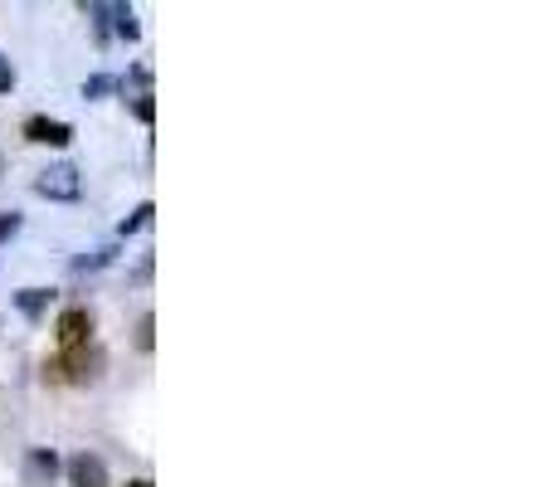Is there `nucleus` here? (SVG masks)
Returning <instances> with one entry per match:
<instances>
[{
	"instance_id": "nucleus-1",
	"label": "nucleus",
	"mask_w": 555,
	"mask_h": 487,
	"mask_svg": "<svg viewBox=\"0 0 555 487\" xmlns=\"http://www.w3.org/2000/svg\"><path fill=\"white\" fill-rule=\"evenodd\" d=\"M98 366H103V351H98V346H93V351H88V346H78V351H69V356L49 361L44 375H49V380H93Z\"/></svg>"
},
{
	"instance_id": "nucleus-2",
	"label": "nucleus",
	"mask_w": 555,
	"mask_h": 487,
	"mask_svg": "<svg viewBox=\"0 0 555 487\" xmlns=\"http://www.w3.org/2000/svg\"><path fill=\"white\" fill-rule=\"evenodd\" d=\"M54 337H59V346H64V351L88 346V341H93V312H88V307H69V312H59Z\"/></svg>"
},
{
	"instance_id": "nucleus-3",
	"label": "nucleus",
	"mask_w": 555,
	"mask_h": 487,
	"mask_svg": "<svg viewBox=\"0 0 555 487\" xmlns=\"http://www.w3.org/2000/svg\"><path fill=\"white\" fill-rule=\"evenodd\" d=\"M35 190L44 200H78V195H83V181H78L74 166H49L35 181Z\"/></svg>"
},
{
	"instance_id": "nucleus-4",
	"label": "nucleus",
	"mask_w": 555,
	"mask_h": 487,
	"mask_svg": "<svg viewBox=\"0 0 555 487\" xmlns=\"http://www.w3.org/2000/svg\"><path fill=\"white\" fill-rule=\"evenodd\" d=\"M69 483L74 487H108V463L98 453H74L69 458Z\"/></svg>"
},
{
	"instance_id": "nucleus-5",
	"label": "nucleus",
	"mask_w": 555,
	"mask_h": 487,
	"mask_svg": "<svg viewBox=\"0 0 555 487\" xmlns=\"http://www.w3.org/2000/svg\"><path fill=\"white\" fill-rule=\"evenodd\" d=\"M25 137H30V142H49V147H69L74 127H69V122H54V117H30V122H25Z\"/></svg>"
},
{
	"instance_id": "nucleus-6",
	"label": "nucleus",
	"mask_w": 555,
	"mask_h": 487,
	"mask_svg": "<svg viewBox=\"0 0 555 487\" xmlns=\"http://www.w3.org/2000/svg\"><path fill=\"white\" fill-rule=\"evenodd\" d=\"M54 473H59L54 453H49V449H30V463H25V483H30V487H44V483H54Z\"/></svg>"
},
{
	"instance_id": "nucleus-7",
	"label": "nucleus",
	"mask_w": 555,
	"mask_h": 487,
	"mask_svg": "<svg viewBox=\"0 0 555 487\" xmlns=\"http://www.w3.org/2000/svg\"><path fill=\"white\" fill-rule=\"evenodd\" d=\"M15 302H20V312H25V317H39V312L49 307V293H44V288H25Z\"/></svg>"
},
{
	"instance_id": "nucleus-8",
	"label": "nucleus",
	"mask_w": 555,
	"mask_h": 487,
	"mask_svg": "<svg viewBox=\"0 0 555 487\" xmlns=\"http://www.w3.org/2000/svg\"><path fill=\"white\" fill-rule=\"evenodd\" d=\"M112 15H117V35L137 39V15H132V10H127V5H112Z\"/></svg>"
},
{
	"instance_id": "nucleus-9",
	"label": "nucleus",
	"mask_w": 555,
	"mask_h": 487,
	"mask_svg": "<svg viewBox=\"0 0 555 487\" xmlns=\"http://www.w3.org/2000/svg\"><path fill=\"white\" fill-rule=\"evenodd\" d=\"M151 225V205H137V215L132 220H122V234H137V229Z\"/></svg>"
},
{
	"instance_id": "nucleus-10",
	"label": "nucleus",
	"mask_w": 555,
	"mask_h": 487,
	"mask_svg": "<svg viewBox=\"0 0 555 487\" xmlns=\"http://www.w3.org/2000/svg\"><path fill=\"white\" fill-rule=\"evenodd\" d=\"M108 88H112V78H88V83H83V98H103Z\"/></svg>"
},
{
	"instance_id": "nucleus-11",
	"label": "nucleus",
	"mask_w": 555,
	"mask_h": 487,
	"mask_svg": "<svg viewBox=\"0 0 555 487\" xmlns=\"http://www.w3.org/2000/svg\"><path fill=\"white\" fill-rule=\"evenodd\" d=\"M15 229H20V215H15V210H10V215H0V244H5Z\"/></svg>"
},
{
	"instance_id": "nucleus-12",
	"label": "nucleus",
	"mask_w": 555,
	"mask_h": 487,
	"mask_svg": "<svg viewBox=\"0 0 555 487\" xmlns=\"http://www.w3.org/2000/svg\"><path fill=\"white\" fill-rule=\"evenodd\" d=\"M151 327H156L151 317H142V322H137V346H142V351H151Z\"/></svg>"
},
{
	"instance_id": "nucleus-13",
	"label": "nucleus",
	"mask_w": 555,
	"mask_h": 487,
	"mask_svg": "<svg viewBox=\"0 0 555 487\" xmlns=\"http://www.w3.org/2000/svg\"><path fill=\"white\" fill-rule=\"evenodd\" d=\"M137 117H142V122H151V117H156V108H151V98H137Z\"/></svg>"
},
{
	"instance_id": "nucleus-14",
	"label": "nucleus",
	"mask_w": 555,
	"mask_h": 487,
	"mask_svg": "<svg viewBox=\"0 0 555 487\" xmlns=\"http://www.w3.org/2000/svg\"><path fill=\"white\" fill-rule=\"evenodd\" d=\"M10 83H15V74H10V69L0 64V88H10Z\"/></svg>"
},
{
	"instance_id": "nucleus-15",
	"label": "nucleus",
	"mask_w": 555,
	"mask_h": 487,
	"mask_svg": "<svg viewBox=\"0 0 555 487\" xmlns=\"http://www.w3.org/2000/svg\"><path fill=\"white\" fill-rule=\"evenodd\" d=\"M127 487H151V478H132V483H127Z\"/></svg>"
}]
</instances>
